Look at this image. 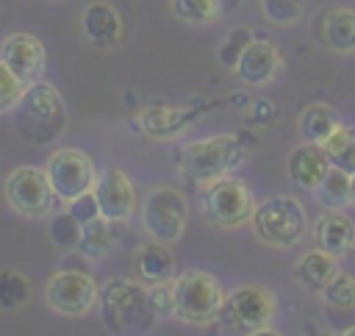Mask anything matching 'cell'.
<instances>
[{
  "label": "cell",
  "mask_w": 355,
  "mask_h": 336,
  "mask_svg": "<svg viewBox=\"0 0 355 336\" xmlns=\"http://www.w3.org/2000/svg\"><path fill=\"white\" fill-rule=\"evenodd\" d=\"M33 283L22 269H0V311H17L31 300Z\"/></svg>",
  "instance_id": "24"
},
{
  "label": "cell",
  "mask_w": 355,
  "mask_h": 336,
  "mask_svg": "<svg viewBox=\"0 0 355 336\" xmlns=\"http://www.w3.org/2000/svg\"><path fill=\"white\" fill-rule=\"evenodd\" d=\"M50 239H53V244L61 247V250H75L78 242H80V222H78L69 211L55 214L53 222H50Z\"/></svg>",
  "instance_id": "29"
},
{
  "label": "cell",
  "mask_w": 355,
  "mask_h": 336,
  "mask_svg": "<svg viewBox=\"0 0 355 336\" xmlns=\"http://www.w3.org/2000/svg\"><path fill=\"white\" fill-rule=\"evenodd\" d=\"M169 6L178 19L191 22V25L216 22L222 11V0H169Z\"/></svg>",
  "instance_id": "27"
},
{
  "label": "cell",
  "mask_w": 355,
  "mask_h": 336,
  "mask_svg": "<svg viewBox=\"0 0 355 336\" xmlns=\"http://www.w3.org/2000/svg\"><path fill=\"white\" fill-rule=\"evenodd\" d=\"M44 172L55 189V194L61 197V203H69L86 192L94 189V180H97V169H94V161L78 150V147H61L55 150L47 164H44Z\"/></svg>",
  "instance_id": "11"
},
{
  "label": "cell",
  "mask_w": 355,
  "mask_h": 336,
  "mask_svg": "<svg viewBox=\"0 0 355 336\" xmlns=\"http://www.w3.org/2000/svg\"><path fill=\"white\" fill-rule=\"evenodd\" d=\"M3 192H6L8 205L17 214L31 217V219H42V217L53 214L55 205L61 203L44 167H31V164L11 169V175L3 183Z\"/></svg>",
  "instance_id": "8"
},
{
  "label": "cell",
  "mask_w": 355,
  "mask_h": 336,
  "mask_svg": "<svg viewBox=\"0 0 355 336\" xmlns=\"http://www.w3.org/2000/svg\"><path fill=\"white\" fill-rule=\"evenodd\" d=\"M44 300L64 317H83L97 305L100 289L86 269H58L44 286Z\"/></svg>",
  "instance_id": "10"
},
{
  "label": "cell",
  "mask_w": 355,
  "mask_h": 336,
  "mask_svg": "<svg viewBox=\"0 0 355 336\" xmlns=\"http://www.w3.org/2000/svg\"><path fill=\"white\" fill-rule=\"evenodd\" d=\"M80 31H83V36L92 47L114 50V47L122 44V36H125L122 14L105 0H92L80 11Z\"/></svg>",
  "instance_id": "14"
},
{
  "label": "cell",
  "mask_w": 355,
  "mask_h": 336,
  "mask_svg": "<svg viewBox=\"0 0 355 336\" xmlns=\"http://www.w3.org/2000/svg\"><path fill=\"white\" fill-rule=\"evenodd\" d=\"M200 205H202V214L208 222H214L219 228H239L252 219L255 197L241 178L225 175V178L202 186Z\"/></svg>",
  "instance_id": "7"
},
{
  "label": "cell",
  "mask_w": 355,
  "mask_h": 336,
  "mask_svg": "<svg viewBox=\"0 0 355 336\" xmlns=\"http://www.w3.org/2000/svg\"><path fill=\"white\" fill-rule=\"evenodd\" d=\"M316 197L324 208L344 211L352 203V178H349V172H344L338 167H330V172L316 186Z\"/></svg>",
  "instance_id": "23"
},
{
  "label": "cell",
  "mask_w": 355,
  "mask_h": 336,
  "mask_svg": "<svg viewBox=\"0 0 355 336\" xmlns=\"http://www.w3.org/2000/svg\"><path fill=\"white\" fill-rule=\"evenodd\" d=\"M349 178H352V203H355V172H352Z\"/></svg>",
  "instance_id": "35"
},
{
  "label": "cell",
  "mask_w": 355,
  "mask_h": 336,
  "mask_svg": "<svg viewBox=\"0 0 355 336\" xmlns=\"http://www.w3.org/2000/svg\"><path fill=\"white\" fill-rule=\"evenodd\" d=\"M275 314H277V297L266 286L244 283L225 294L219 319L239 333L258 336V333H275V328H269Z\"/></svg>",
  "instance_id": "6"
},
{
  "label": "cell",
  "mask_w": 355,
  "mask_h": 336,
  "mask_svg": "<svg viewBox=\"0 0 355 336\" xmlns=\"http://www.w3.org/2000/svg\"><path fill=\"white\" fill-rule=\"evenodd\" d=\"M0 61H3L25 86H31V83L42 81V75H44L47 50H44V44H42L33 33L19 31V33H11V36L3 39V44H0Z\"/></svg>",
  "instance_id": "12"
},
{
  "label": "cell",
  "mask_w": 355,
  "mask_h": 336,
  "mask_svg": "<svg viewBox=\"0 0 355 336\" xmlns=\"http://www.w3.org/2000/svg\"><path fill=\"white\" fill-rule=\"evenodd\" d=\"M147 297L158 317H175V280L147 283Z\"/></svg>",
  "instance_id": "32"
},
{
  "label": "cell",
  "mask_w": 355,
  "mask_h": 336,
  "mask_svg": "<svg viewBox=\"0 0 355 336\" xmlns=\"http://www.w3.org/2000/svg\"><path fill=\"white\" fill-rule=\"evenodd\" d=\"M255 236L269 247H294L305 239L308 230V214L305 205L288 194L269 197L255 205L250 219Z\"/></svg>",
  "instance_id": "4"
},
{
  "label": "cell",
  "mask_w": 355,
  "mask_h": 336,
  "mask_svg": "<svg viewBox=\"0 0 355 336\" xmlns=\"http://www.w3.org/2000/svg\"><path fill=\"white\" fill-rule=\"evenodd\" d=\"M330 167L333 164H330V158L319 142H302L300 147H294L288 153V161H286L291 183L305 189V192H316V186L330 172Z\"/></svg>",
  "instance_id": "16"
},
{
  "label": "cell",
  "mask_w": 355,
  "mask_h": 336,
  "mask_svg": "<svg viewBox=\"0 0 355 336\" xmlns=\"http://www.w3.org/2000/svg\"><path fill=\"white\" fill-rule=\"evenodd\" d=\"M133 267H136V275L141 283L175 280V255L164 247V242H153V244L139 247Z\"/></svg>",
  "instance_id": "21"
},
{
  "label": "cell",
  "mask_w": 355,
  "mask_h": 336,
  "mask_svg": "<svg viewBox=\"0 0 355 336\" xmlns=\"http://www.w3.org/2000/svg\"><path fill=\"white\" fill-rule=\"evenodd\" d=\"M294 275H297L300 286H305L308 292L322 294V289L338 275V255H333L322 247H313L300 258Z\"/></svg>",
  "instance_id": "20"
},
{
  "label": "cell",
  "mask_w": 355,
  "mask_h": 336,
  "mask_svg": "<svg viewBox=\"0 0 355 336\" xmlns=\"http://www.w3.org/2000/svg\"><path fill=\"white\" fill-rule=\"evenodd\" d=\"M111 244H114L111 219H105L103 214H97V217H92L89 222L80 225V242H78V250H83L86 255H103V253H108Z\"/></svg>",
  "instance_id": "26"
},
{
  "label": "cell",
  "mask_w": 355,
  "mask_h": 336,
  "mask_svg": "<svg viewBox=\"0 0 355 336\" xmlns=\"http://www.w3.org/2000/svg\"><path fill=\"white\" fill-rule=\"evenodd\" d=\"M327 158L333 167L344 169V172H355V128L349 125H338L324 142H322Z\"/></svg>",
  "instance_id": "25"
},
{
  "label": "cell",
  "mask_w": 355,
  "mask_h": 336,
  "mask_svg": "<svg viewBox=\"0 0 355 336\" xmlns=\"http://www.w3.org/2000/svg\"><path fill=\"white\" fill-rule=\"evenodd\" d=\"M69 208V214L83 225V222H89L92 217H97L100 214V205H97V197H94V192H86V194H80V197H75V200H69L67 203Z\"/></svg>",
  "instance_id": "34"
},
{
  "label": "cell",
  "mask_w": 355,
  "mask_h": 336,
  "mask_svg": "<svg viewBox=\"0 0 355 336\" xmlns=\"http://www.w3.org/2000/svg\"><path fill=\"white\" fill-rule=\"evenodd\" d=\"M322 297L333 308H344V311L355 308V278L349 272H341L338 269V275L322 289Z\"/></svg>",
  "instance_id": "28"
},
{
  "label": "cell",
  "mask_w": 355,
  "mask_h": 336,
  "mask_svg": "<svg viewBox=\"0 0 355 336\" xmlns=\"http://www.w3.org/2000/svg\"><path fill=\"white\" fill-rule=\"evenodd\" d=\"M355 333V328H344V336H352Z\"/></svg>",
  "instance_id": "36"
},
{
  "label": "cell",
  "mask_w": 355,
  "mask_h": 336,
  "mask_svg": "<svg viewBox=\"0 0 355 336\" xmlns=\"http://www.w3.org/2000/svg\"><path fill=\"white\" fill-rule=\"evenodd\" d=\"M252 39H255V36H252L250 28H233V31L222 39V44H219V50H216L219 64H225V67H236V61L241 58V53L247 50V44H250Z\"/></svg>",
  "instance_id": "31"
},
{
  "label": "cell",
  "mask_w": 355,
  "mask_h": 336,
  "mask_svg": "<svg viewBox=\"0 0 355 336\" xmlns=\"http://www.w3.org/2000/svg\"><path fill=\"white\" fill-rule=\"evenodd\" d=\"M100 317L108 333H141L158 319L147 297V283L125 278H111L100 289Z\"/></svg>",
  "instance_id": "2"
},
{
  "label": "cell",
  "mask_w": 355,
  "mask_h": 336,
  "mask_svg": "<svg viewBox=\"0 0 355 336\" xmlns=\"http://www.w3.org/2000/svg\"><path fill=\"white\" fill-rule=\"evenodd\" d=\"M141 225L155 242H164V244L178 242L189 225V203L183 192L172 186H155L144 200Z\"/></svg>",
  "instance_id": "9"
},
{
  "label": "cell",
  "mask_w": 355,
  "mask_h": 336,
  "mask_svg": "<svg viewBox=\"0 0 355 336\" xmlns=\"http://www.w3.org/2000/svg\"><path fill=\"white\" fill-rule=\"evenodd\" d=\"M202 108L200 106H147L141 108L139 119L147 136L153 139H172L178 136Z\"/></svg>",
  "instance_id": "17"
},
{
  "label": "cell",
  "mask_w": 355,
  "mask_h": 336,
  "mask_svg": "<svg viewBox=\"0 0 355 336\" xmlns=\"http://www.w3.org/2000/svg\"><path fill=\"white\" fill-rule=\"evenodd\" d=\"M341 125V114L327 103H311L297 117V131L302 142H324Z\"/></svg>",
  "instance_id": "22"
},
{
  "label": "cell",
  "mask_w": 355,
  "mask_h": 336,
  "mask_svg": "<svg viewBox=\"0 0 355 336\" xmlns=\"http://www.w3.org/2000/svg\"><path fill=\"white\" fill-rule=\"evenodd\" d=\"M225 292L211 272L186 269L175 275V317L186 325H214L219 319Z\"/></svg>",
  "instance_id": "5"
},
{
  "label": "cell",
  "mask_w": 355,
  "mask_h": 336,
  "mask_svg": "<svg viewBox=\"0 0 355 336\" xmlns=\"http://www.w3.org/2000/svg\"><path fill=\"white\" fill-rule=\"evenodd\" d=\"M236 78L247 86H266L272 83L280 69H283V56L280 50L266 42V39H252L247 44V50L241 53V58L236 61Z\"/></svg>",
  "instance_id": "15"
},
{
  "label": "cell",
  "mask_w": 355,
  "mask_h": 336,
  "mask_svg": "<svg viewBox=\"0 0 355 336\" xmlns=\"http://www.w3.org/2000/svg\"><path fill=\"white\" fill-rule=\"evenodd\" d=\"M247 156V147L227 133L219 136H208V139H197L183 150L180 158V169L183 175L197 183V186H208L225 175H230Z\"/></svg>",
  "instance_id": "3"
},
{
  "label": "cell",
  "mask_w": 355,
  "mask_h": 336,
  "mask_svg": "<svg viewBox=\"0 0 355 336\" xmlns=\"http://www.w3.org/2000/svg\"><path fill=\"white\" fill-rule=\"evenodd\" d=\"M313 242H316V247L341 258L344 253H349L355 247V222L341 211L322 214L313 222Z\"/></svg>",
  "instance_id": "19"
},
{
  "label": "cell",
  "mask_w": 355,
  "mask_h": 336,
  "mask_svg": "<svg viewBox=\"0 0 355 336\" xmlns=\"http://www.w3.org/2000/svg\"><path fill=\"white\" fill-rule=\"evenodd\" d=\"M67 106L55 86L31 83L25 86L19 103L14 106V128L28 144H53L67 131Z\"/></svg>",
  "instance_id": "1"
},
{
  "label": "cell",
  "mask_w": 355,
  "mask_h": 336,
  "mask_svg": "<svg viewBox=\"0 0 355 336\" xmlns=\"http://www.w3.org/2000/svg\"><path fill=\"white\" fill-rule=\"evenodd\" d=\"M94 197H97V205H100V214L111 222H125L136 214V186L133 180L111 167V169H103L94 180Z\"/></svg>",
  "instance_id": "13"
},
{
  "label": "cell",
  "mask_w": 355,
  "mask_h": 336,
  "mask_svg": "<svg viewBox=\"0 0 355 336\" xmlns=\"http://www.w3.org/2000/svg\"><path fill=\"white\" fill-rule=\"evenodd\" d=\"M22 92H25V83L0 61V114L14 111V106L19 103Z\"/></svg>",
  "instance_id": "33"
},
{
  "label": "cell",
  "mask_w": 355,
  "mask_h": 336,
  "mask_svg": "<svg viewBox=\"0 0 355 336\" xmlns=\"http://www.w3.org/2000/svg\"><path fill=\"white\" fill-rule=\"evenodd\" d=\"M319 42L341 56L355 53V8L333 6L319 19Z\"/></svg>",
  "instance_id": "18"
},
{
  "label": "cell",
  "mask_w": 355,
  "mask_h": 336,
  "mask_svg": "<svg viewBox=\"0 0 355 336\" xmlns=\"http://www.w3.org/2000/svg\"><path fill=\"white\" fill-rule=\"evenodd\" d=\"M261 14L275 25H294L305 14V0H261Z\"/></svg>",
  "instance_id": "30"
}]
</instances>
